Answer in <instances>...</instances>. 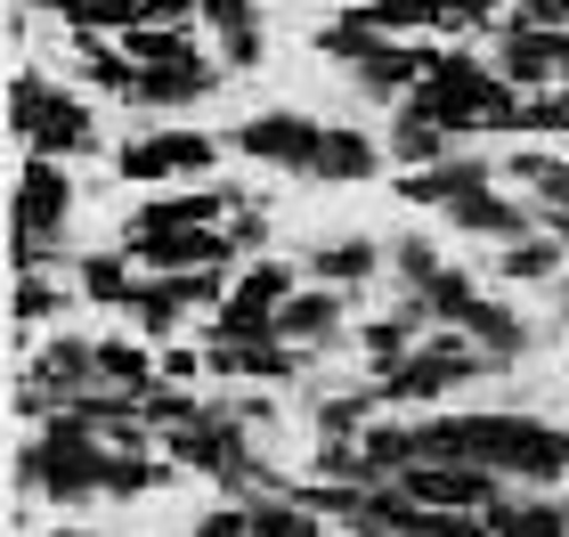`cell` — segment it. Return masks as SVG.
I'll return each mask as SVG.
<instances>
[{
	"label": "cell",
	"mask_w": 569,
	"mask_h": 537,
	"mask_svg": "<svg viewBox=\"0 0 569 537\" xmlns=\"http://www.w3.org/2000/svg\"><path fill=\"white\" fill-rule=\"evenodd\" d=\"M416 440L431 465H497L521 480L569 473V431L537 424V416H448V424H416Z\"/></svg>",
	"instance_id": "obj_1"
},
{
	"label": "cell",
	"mask_w": 569,
	"mask_h": 537,
	"mask_svg": "<svg viewBox=\"0 0 569 537\" xmlns=\"http://www.w3.org/2000/svg\"><path fill=\"white\" fill-rule=\"evenodd\" d=\"M423 107L439 131H521V98H512L505 73H488L480 58H439V73L407 98Z\"/></svg>",
	"instance_id": "obj_2"
},
{
	"label": "cell",
	"mask_w": 569,
	"mask_h": 537,
	"mask_svg": "<svg viewBox=\"0 0 569 537\" xmlns=\"http://www.w3.org/2000/svg\"><path fill=\"white\" fill-rule=\"evenodd\" d=\"M98 473H107V448H98V431L73 416V407H66V416H49V431L17 456V480H24V489H41V497H58V505L98 497Z\"/></svg>",
	"instance_id": "obj_3"
},
{
	"label": "cell",
	"mask_w": 569,
	"mask_h": 537,
	"mask_svg": "<svg viewBox=\"0 0 569 537\" xmlns=\"http://www.w3.org/2000/svg\"><path fill=\"white\" fill-rule=\"evenodd\" d=\"M9 122H17V139L33 147V156H82V147H98L90 139V115L73 107V98H58L41 82V73H17V90H9Z\"/></svg>",
	"instance_id": "obj_4"
},
{
	"label": "cell",
	"mask_w": 569,
	"mask_h": 537,
	"mask_svg": "<svg viewBox=\"0 0 569 537\" xmlns=\"http://www.w3.org/2000/svg\"><path fill=\"white\" fill-rule=\"evenodd\" d=\"M472 375H488V350L472 335H431L423 326V350L407 358V367H391L375 391L382 399H439V391H456V382H472Z\"/></svg>",
	"instance_id": "obj_5"
},
{
	"label": "cell",
	"mask_w": 569,
	"mask_h": 537,
	"mask_svg": "<svg viewBox=\"0 0 569 537\" xmlns=\"http://www.w3.org/2000/svg\"><path fill=\"white\" fill-rule=\"evenodd\" d=\"M399 489L416 497V505H431V514H488L505 489H497V465H407L399 473Z\"/></svg>",
	"instance_id": "obj_6"
},
{
	"label": "cell",
	"mask_w": 569,
	"mask_h": 537,
	"mask_svg": "<svg viewBox=\"0 0 569 537\" xmlns=\"http://www.w3.org/2000/svg\"><path fill=\"white\" fill-rule=\"evenodd\" d=\"M318 139H326V122H309V115H252L244 131H237V156L309 171V163H318Z\"/></svg>",
	"instance_id": "obj_7"
},
{
	"label": "cell",
	"mask_w": 569,
	"mask_h": 537,
	"mask_svg": "<svg viewBox=\"0 0 569 537\" xmlns=\"http://www.w3.org/2000/svg\"><path fill=\"white\" fill-rule=\"evenodd\" d=\"M220 139L212 131H163V139H131L122 147V179H179V171H212Z\"/></svg>",
	"instance_id": "obj_8"
},
{
	"label": "cell",
	"mask_w": 569,
	"mask_h": 537,
	"mask_svg": "<svg viewBox=\"0 0 569 537\" xmlns=\"http://www.w3.org/2000/svg\"><path fill=\"white\" fill-rule=\"evenodd\" d=\"M350 73H358V90H367V98H416L439 73V58H431V49H407V41H375Z\"/></svg>",
	"instance_id": "obj_9"
},
{
	"label": "cell",
	"mask_w": 569,
	"mask_h": 537,
	"mask_svg": "<svg viewBox=\"0 0 569 537\" xmlns=\"http://www.w3.org/2000/svg\"><path fill=\"white\" fill-rule=\"evenodd\" d=\"M448 220L463 228V237H480V245H521V237H537V203H505V196H488V188L456 196Z\"/></svg>",
	"instance_id": "obj_10"
},
{
	"label": "cell",
	"mask_w": 569,
	"mask_h": 537,
	"mask_svg": "<svg viewBox=\"0 0 569 537\" xmlns=\"http://www.w3.org/2000/svg\"><path fill=\"white\" fill-rule=\"evenodd\" d=\"M131 252L154 277H171V269H228L237 245H228V228H171V237H139Z\"/></svg>",
	"instance_id": "obj_11"
},
{
	"label": "cell",
	"mask_w": 569,
	"mask_h": 537,
	"mask_svg": "<svg viewBox=\"0 0 569 537\" xmlns=\"http://www.w3.org/2000/svg\"><path fill=\"white\" fill-rule=\"evenodd\" d=\"M66 203H73L66 171L49 163V156H33V163H24V179H17V237H58Z\"/></svg>",
	"instance_id": "obj_12"
},
{
	"label": "cell",
	"mask_w": 569,
	"mask_h": 537,
	"mask_svg": "<svg viewBox=\"0 0 569 537\" xmlns=\"http://www.w3.org/2000/svg\"><path fill=\"white\" fill-rule=\"evenodd\" d=\"M212 375H244V382H293L309 367L301 342H212V358H203Z\"/></svg>",
	"instance_id": "obj_13"
},
{
	"label": "cell",
	"mask_w": 569,
	"mask_h": 537,
	"mask_svg": "<svg viewBox=\"0 0 569 537\" xmlns=\"http://www.w3.org/2000/svg\"><path fill=\"white\" fill-rule=\"evenodd\" d=\"M497 73L521 82V90L553 82V73H569V33H505L497 41Z\"/></svg>",
	"instance_id": "obj_14"
},
{
	"label": "cell",
	"mask_w": 569,
	"mask_h": 537,
	"mask_svg": "<svg viewBox=\"0 0 569 537\" xmlns=\"http://www.w3.org/2000/svg\"><path fill=\"white\" fill-rule=\"evenodd\" d=\"M220 203H252V196H237V188H188V196H163V203H147V212L131 220V245L139 237H171V228H212L220 220Z\"/></svg>",
	"instance_id": "obj_15"
},
{
	"label": "cell",
	"mask_w": 569,
	"mask_h": 537,
	"mask_svg": "<svg viewBox=\"0 0 569 537\" xmlns=\"http://www.w3.org/2000/svg\"><path fill=\"white\" fill-rule=\"evenodd\" d=\"M326 335H342V286H318V294H293L277 310V342H326Z\"/></svg>",
	"instance_id": "obj_16"
},
{
	"label": "cell",
	"mask_w": 569,
	"mask_h": 537,
	"mask_svg": "<svg viewBox=\"0 0 569 537\" xmlns=\"http://www.w3.org/2000/svg\"><path fill=\"white\" fill-rule=\"evenodd\" d=\"M382 171V147L358 139V131H326L318 139V163H309V179H333V188H358V179Z\"/></svg>",
	"instance_id": "obj_17"
},
{
	"label": "cell",
	"mask_w": 569,
	"mask_h": 537,
	"mask_svg": "<svg viewBox=\"0 0 569 537\" xmlns=\"http://www.w3.org/2000/svg\"><path fill=\"white\" fill-rule=\"evenodd\" d=\"M488 188V163L480 156H448V163H431V171H407L399 179V196L407 203H456V196H472Z\"/></svg>",
	"instance_id": "obj_18"
},
{
	"label": "cell",
	"mask_w": 569,
	"mask_h": 537,
	"mask_svg": "<svg viewBox=\"0 0 569 537\" xmlns=\"http://www.w3.org/2000/svg\"><path fill=\"white\" fill-rule=\"evenodd\" d=\"M203 9V24L220 33V49H228V66H261V17H252V0H196Z\"/></svg>",
	"instance_id": "obj_19"
},
{
	"label": "cell",
	"mask_w": 569,
	"mask_h": 537,
	"mask_svg": "<svg viewBox=\"0 0 569 537\" xmlns=\"http://www.w3.org/2000/svg\"><path fill=\"white\" fill-rule=\"evenodd\" d=\"M407 301H416V318L423 326H463V318H472V277H463V269H448V261H439L431 277H423V286L416 294H407Z\"/></svg>",
	"instance_id": "obj_20"
},
{
	"label": "cell",
	"mask_w": 569,
	"mask_h": 537,
	"mask_svg": "<svg viewBox=\"0 0 569 537\" xmlns=\"http://www.w3.org/2000/svg\"><path fill=\"white\" fill-rule=\"evenodd\" d=\"M463 335H472V342L488 350V367H512V358L529 350V326L512 318V310H497V301H472V318H463Z\"/></svg>",
	"instance_id": "obj_21"
},
{
	"label": "cell",
	"mask_w": 569,
	"mask_h": 537,
	"mask_svg": "<svg viewBox=\"0 0 569 537\" xmlns=\"http://www.w3.org/2000/svg\"><path fill=\"white\" fill-rule=\"evenodd\" d=\"M391 163H407V171H431V163H448V131H439V122H431L423 107H399Z\"/></svg>",
	"instance_id": "obj_22"
},
{
	"label": "cell",
	"mask_w": 569,
	"mask_h": 537,
	"mask_svg": "<svg viewBox=\"0 0 569 537\" xmlns=\"http://www.w3.org/2000/svg\"><path fill=\"white\" fill-rule=\"evenodd\" d=\"M309 269L326 277V286H367V277L382 269V245H367V237H342V245H318L309 252Z\"/></svg>",
	"instance_id": "obj_23"
},
{
	"label": "cell",
	"mask_w": 569,
	"mask_h": 537,
	"mask_svg": "<svg viewBox=\"0 0 569 537\" xmlns=\"http://www.w3.org/2000/svg\"><path fill=\"white\" fill-rule=\"evenodd\" d=\"M358 350L375 358V375L407 367V358H416V310H391V318H375L367 335H358Z\"/></svg>",
	"instance_id": "obj_24"
},
{
	"label": "cell",
	"mask_w": 569,
	"mask_h": 537,
	"mask_svg": "<svg viewBox=\"0 0 569 537\" xmlns=\"http://www.w3.org/2000/svg\"><path fill=\"white\" fill-rule=\"evenodd\" d=\"M488 537H569V514L561 505H488Z\"/></svg>",
	"instance_id": "obj_25"
},
{
	"label": "cell",
	"mask_w": 569,
	"mask_h": 537,
	"mask_svg": "<svg viewBox=\"0 0 569 537\" xmlns=\"http://www.w3.org/2000/svg\"><path fill=\"white\" fill-rule=\"evenodd\" d=\"M244 514H252V537H326V514H309L301 497H261Z\"/></svg>",
	"instance_id": "obj_26"
},
{
	"label": "cell",
	"mask_w": 569,
	"mask_h": 537,
	"mask_svg": "<svg viewBox=\"0 0 569 537\" xmlns=\"http://www.w3.org/2000/svg\"><path fill=\"white\" fill-rule=\"evenodd\" d=\"M358 456H367V480H399V473L423 456V440H416V431H399V424H382V431L358 440Z\"/></svg>",
	"instance_id": "obj_27"
},
{
	"label": "cell",
	"mask_w": 569,
	"mask_h": 537,
	"mask_svg": "<svg viewBox=\"0 0 569 537\" xmlns=\"http://www.w3.org/2000/svg\"><path fill=\"white\" fill-rule=\"evenodd\" d=\"M82 294H90V301H114V310H131V301H139V277H131V261H122V252H90V261H82Z\"/></svg>",
	"instance_id": "obj_28"
},
{
	"label": "cell",
	"mask_w": 569,
	"mask_h": 537,
	"mask_svg": "<svg viewBox=\"0 0 569 537\" xmlns=\"http://www.w3.org/2000/svg\"><path fill=\"white\" fill-rule=\"evenodd\" d=\"M73 33H107V24H139L147 17V0H49Z\"/></svg>",
	"instance_id": "obj_29"
},
{
	"label": "cell",
	"mask_w": 569,
	"mask_h": 537,
	"mask_svg": "<svg viewBox=\"0 0 569 537\" xmlns=\"http://www.w3.org/2000/svg\"><path fill=\"white\" fill-rule=\"evenodd\" d=\"M147 489H154V465H147V448H107L98 497H147Z\"/></svg>",
	"instance_id": "obj_30"
},
{
	"label": "cell",
	"mask_w": 569,
	"mask_h": 537,
	"mask_svg": "<svg viewBox=\"0 0 569 537\" xmlns=\"http://www.w3.org/2000/svg\"><path fill=\"white\" fill-rule=\"evenodd\" d=\"M382 33H375V17L367 9H350V17H333L326 24V33H318V49H326V58H342V66H358V58H367V49H375Z\"/></svg>",
	"instance_id": "obj_31"
},
{
	"label": "cell",
	"mask_w": 569,
	"mask_h": 537,
	"mask_svg": "<svg viewBox=\"0 0 569 537\" xmlns=\"http://www.w3.org/2000/svg\"><path fill=\"white\" fill-rule=\"evenodd\" d=\"M98 382H114V391H147L154 367H147L139 342H98Z\"/></svg>",
	"instance_id": "obj_32"
},
{
	"label": "cell",
	"mask_w": 569,
	"mask_h": 537,
	"mask_svg": "<svg viewBox=\"0 0 569 537\" xmlns=\"http://www.w3.org/2000/svg\"><path fill=\"white\" fill-rule=\"evenodd\" d=\"M382 391H333V399H318V431L326 440H350V431H367V407H375Z\"/></svg>",
	"instance_id": "obj_33"
},
{
	"label": "cell",
	"mask_w": 569,
	"mask_h": 537,
	"mask_svg": "<svg viewBox=\"0 0 569 537\" xmlns=\"http://www.w3.org/2000/svg\"><path fill=\"white\" fill-rule=\"evenodd\" d=\"M561 269V237H521V245H505V277H521V286H537V277H553Z\"/></svg>",
	"instance_id": "obj_34"
},
{
	"label": "cell",
	"mask_w": 569,
	"mask_h": 537,
	"mask_svg": "<svg viewBox=\"0 0 569 537\" xmlns=\"http://www.w3.org/2000/svg\"><path fill=\"white\" fill-rule=\"evenodd\" d=\"M131 310H139V326H147V335H171V326L188 318V301L171 294V277H154V286H139V301H131Z\"/></svg>",
	"instance_id": "obj_35"
},
{
	"label": "cell",
	"mask_w": 569,
	"mask_h": 537,
	"mask_svg": "<svg viewBox=\"0 0 569 537\" xmlns=\"http://www.w3.org/2000/svg\"><path fill=\"white\" fill-rule=\"evenodd\" d=\"M375 33H416V24H439V0H367Z\"/></svg>",
	"instance_id": "obj_36"
},
{
	"label": "cell",
	"mask_w": 569,
	"mask_h": 537,
	"mask_svg": "<svg viewBox=\"0 0 569 537\" xmlns=\"http://www.w3.org/2000/svg\"><path fill=\"white\" fill-rule=\"evenodd\" d=\"M131 399L147 407V424H196L203 416V399H188L179 382H171V391H163V382H147V391H131Z\"/></svg>",
	"instance_id": "obj_37"
},
{
	"label": "cell",
	"mask_w": 569,
	"mask_h": 537,
	"mask_svg": "<svg viewBox=\"0 0 569 537\" xmlns=\"http://www.w3.org/2000/svg\"><path fill=\"white\" fill-rule=\"evenodd\" d=\"M318 480H342V489H367V456L350 440H318Z\"/></svg>",
	"instance_id": "obj_38"
},
{
	"label": "cell",
	"mask_w": 569,
	"mask_h": 537,
	"mask_svg": "<svg viewBox=\"0 0 569 537\" xmlns=\"http://www.w3.org/2000/svg\"><path fill=\"white\" fill-rule=\"evenodd\" d=\"M521 131H569V90H546V98H521Z\"/></svg>",
	"instance_id": "obj_39"
},
{
	"label": "cell",
	"mask_w": 569,
	"mask_h": 537,
	"mask_svg": "<svg viewBox=\"0 0 569 537\" xmlns=\"http://www.w3.org/2000/svg\"><path fill=\"white\" fill-rule=\"evenodd\" d=\"M391 261H399V277H407V294H416V286H423V277L439 269V252H431L423 237H399V245H391Z\"/></svg>",
	"instance_id": "obj_40"
},
{
	"label": "cell",
	"mask_w": 569,
	"mask_h": 537,
	"mask_svg": "<svg viewBox=\"0 0 569 537\" xmlns=\"http://www.w3.org/2000/svg\"><path fill=\"white\" fill-rule=\"evenodd\" d=\"M17 318H58V286H41V277H17Z\"/></svg>",
	"instance_id": "obj_41"
},
{
	"label": "cell",
	"mask_w": 569,
	"mask_h": 537,
	"mask_svg": "<svg viewBox=\"0 0 569 537\" xmlns=\"http://www.w3.org/2000/svg\"><path fill=\"white\" fill-rule=\"evenodd\" d=\"M505 171H512V179H521V188H537V196H546V188H553V171H561V163H553V156H537V147H521V156H512Z\"/></svg>",
	"instance_id": "obj_42"
},
{
	"label": "cell",
	"mask_w": 569,
	"mask_h": 537,
	"mask_svg": "<svg viewBox=\"0 0 569 537\" xmlns=\"http://www.w3.org/2000/svg\"><path fill=\"white\" fill-rule=\"evenodd\" d=\"M196 537H252V514H244V505H220V514L196 521Z\"/></svg>",
	"instance_id": "obj_43"
},
{
	"label": "cell",
	"mask_w": 569,
	"mask_h": 537,
	"mask_svg": "<svg viewBox=\"0 0 569 537\" xmlns=\"http://www.w3.org/2000/svg\"><path fill=\"white\" fill-rule=\"evenodd\" d=\"M228 245H237V252H261V245H269V212H237V228H228Z\"/></svg>",
	"instance_id": "obj_44"
},
{
	"label": "cell",
	"mask_w": 569,
	"mask_h": 537,
	"mask_svg": "<svg viewBox=\"0 0 569 537\" xmlns=\"http://www.w3.org/2000/svg\"><path fill=\"white\" fill-rule=\"evenodd\" d=\"M188 9H196V0H147L139 24H188Z\"/></svg>",
	"instance_id": "obj_45"
},
{
	"label": "cell",
	"mask_w": 569,
	"mask_h": 537,
	"mask_svg": "<svg viewBox=\"0 0 569 537\" xmlns=\"http://www.w3.org/2000/svg\"><path fill=\"white\" fill-rule=\"evenodd\" d=\"M196 367H203V358H196V350H163V375H171V382H188Z\"/></svg>",
	"instance_id": "obj_46"
},
{
	"label": "cell",
	"mask_w": 569,
	"mask_h": 537,
	"mask_svg": "<svg viewBox=\"0 0 569 537\" xmlns=\"http://www.w3.org/2000/svg\"><path fill=\"white\" fill-rule=\"evenodd\" d=\"M537 220H546V228H553V237L569 245V203H537Z\"/></svg>",
	"instance_id": "obj_47"
},
{
	"label": "cell",
	"mask_w": 569,
	"mask_h": 537,
	"mask_svg": "<svg viewBox=\"0 0 569 537\" xmlns=\"http://www.w3.org/2000/svg\"><path fill=\"white\" fill-rule=\"evenodd\" d=\"M546 203H569V163L553 171V188H546Z\"/></svg>",
	"instance_id": "obj_48"
},
{
	"label": "cell",
	"mask_w": 569,
	"mask_h": 537,
	"mask_svg": "<svg viewBox=\"0 0 569 537\" xmlns=\"http://www.w3.org/2000/svg\"><path fill=\"white\" fill-rule=\"evenodd\" d=\"M553 310H561V318H569V269H561V277H553Z\"/></svg>",
	"instance_id": "obj_49"
},
{
	"label": "cell",
	"mask_w": 569,
	"mask_h": 537,
	"mask_svg": "<svg viewBox=\"0 0 569 537\" xmlns=\"http://www.w3.org/2000/svg\"><path fill=\"white\" fill-rule=\"evenodd\" d=\"M553 17H561V24H569V0H553Z\"/></svg>",
	"instance_id": "obj_50"
},
{
	"label": "cell",
	"mask_w": 569,
	"mask_h": 537,
	"mask_svg": "<svg viewBox=\"0 0 569 537\" xmlns=\"http://www.w3.org/2000/svg\"><path fill=\"white\" fill-rule=\"evenodd\" d=\"M561 514H569V497H561Z\"/></svg>",
	"instance_id": "obj_51"
}]
</instances>
